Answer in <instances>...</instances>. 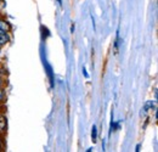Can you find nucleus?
Segmentation results:
<instances>
[{
	"label": "nucleus",
	"mask_w": 158,
	"mask_h": 152,
	"mask_svg": "<svg viewBox=\"0 0 158 152\" xmlns=\"http://www.w3.org/2000/svg\"><path fill=\"white\" fill-rule=\"evenodd\" d=\"M45 68H46V72H48V76H49V79H50V84H51V88H54V85H55V79H54V73H52V68L51 66L49 64L48 62H45Z\"/></svg>",
	"instance_id": "1"
},
{
	"label": "nucleus",
	"mask_w": 158,
	"mask_h": 152,
	"mask_svg": "<svg viewBox=\"0 0 158 152\" xmlns=\"http://www.w3.org/2000/svg\"><path fill=\"white\" fill-rule=\"evenodd\" d=\"M9 34L5 33L4 31H0V46H3V45H5L7 41H9Z\"/></svg>",
	"instance_id": "2"
},
{
	"label": "nucleus",
	"mask_w": 158,
	"mask_h": 152,
	"mask_svg": "<svg viewBox=\"0 0 158 152\" xmlns=\"http://www.w3.org/2000/svg\"><path fill=\"white\" fill-rule=\"evenodd\" d=\"M91 140H93V142H96V140H97V129H96V127H93V129H91Z\"/></svg>",
	"instance_id": "3"
},
{
	"label": "nucleus",
	"mask_w": 158,
	"mask_h": 152,
	"mask_svg": "<svg viewBox=\"0 0 158 152\" xmlns=\"http://www.w3.org/2000/svg\"><path fill=\"white\" fill-rule=\"evenodd\" d=\"M5 127H6V118L0 114V129H1V130H4V129H5Z\"/></svg>",
	"instance_id": "4"
},
{
	"label": "nucleus",
	"mask_w": 158,
	"mask_h": 152,
	"mask_svg": "<svg viewBox=\"0 0 158 152\" xmlns=\"http://www.w3.org/2000/svg\"><path fill=\"white\" fill-rule=\"evenodd\" d=\"M9 29V25L7 22H4V21H0V31H7Z\"/></svg>",
	"instance_id": "5"
},
{
	"label": "nucleus",
	"mask_w": 158,
	"mask_h": 152,
	"mask_svg": "<svg viewBox=\"0 0 158 152\" xmlns=\"http://www.w3.org/2000/svg\"><path fill=\"white\" fill-rule=\"evenodd\" d=\"M83 73H84V76L87 77V78H89V74L87 73V71H85V68H83Z\"/></svg>",
	"instance_id": "6"
},
{
	"label": "nucleus",
	"mask_w": 158,
	"mask_h": 152,
	"mask_svg": "<svg viewBox=\"0 0 158 152\" xmlns=\"http://www.w3.org/2000/svg\"><path fill=\"white\" fill-rule=\"evenodd\" d=\"M73 31H74V23H72V27H71V32L73 33Z\"/></svg>",
	"instance_id": "7"
},
{
	"label": "nucleus",
	"mask_w": 158,
	"mask_h": 152,
	"mask_svg": "<svg viewBox=\"0 0 158 152\" xmlns=\"http://www.w3.org/2000/svg\"><path fill=\"white\" fill-rule=\"evenodd\" d=\"M57 3H58V4H60V6H61V7L63 6V4H62V0H57Z\"/></svg>",
	"instance_id": "8"
}]
</instances>
